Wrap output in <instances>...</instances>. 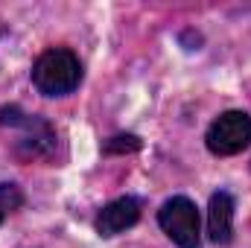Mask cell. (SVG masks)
<instances>
[{"instance_id": "6da1fadb", "label": "cell", "mask_w": 251, "mask_h": 248, "mask_svg": "<svg viewBox=\"0 0 251 248\" xmlns=\"http://www.w3.org/2000/svg\"><path fill=\"white\" fill-rule=\"evenodd\" d=\"M79 82H82V64L70 50L53 47L41 53L38 62L32 64V85L44 97H64L76 91Z\"/></svg>"}, {"instance_id": "7a4b0ae2", "label": "cell", "mask_w": 251, "mask_h": 248, "mask_svg": "<svg viewBox=\"0 0 251 248\" xmlns=\"http://www.w3.org/2000/svg\"><path fill=\"white\" fill-rule=\"evenodd\" d=\"M0 125L21 128L15 152L21 158H26V161H32V158H50V152L56 149V131H53V125L47 123V120H41V117L24 114L18 105L0 108Z\"/></svg>"}, {"instance_id": "3957f363", "label": "cell", "mask_w": 251, "mask_h": 248, "mask_svg": "<svg viewBox=\"0 0 251 248\" xmlns=\"http://www.w3.org/2000/svg\"><path fill=\"white\" fill-rule=\"evenodd\" d=\"M158 225L178 248H199V210L187 196H173L158 210Z\"/></svg>"}, {"instance_id": "277c9868", "label": "cell", "mask_w": 251, "mask_h": 248, "mask_svg": "<svg viewBox=\"0 0 251 248\" xmlns=\"http://www.w3.org/2000/svg\"><path fill=\"white\" fill-rule=\"evenodd\" d=\"M207 149L219 158L237 155L251 143V117L246 111H225L207 128Z\"/></svg>"}, {"instance_id": "5b68a950", "label": "cell", "mask_w": 251, "mask_h": 248, "mask_svg": "<svg viewBox=\"0 0 251 248\" xmlns=\"http://www.w3.org/2000/svg\"><path fill=\"white\" fill-rule=\"evenodd\" d=\"M140 210H143V204L134 196H123V198L108 201L97 213V222H94L97 225V234L100 237H117V234H123L126 228H131L140 219Z\"/></svg>"}, {"instance_id": "8992f818", "label": "cell", "mask_w": 251, "mask_h": 248, "mask_svg": "<svg viewBox=\"0 0 251 248\" xmlns=\"http://www.w3.org/2000/svg\"><path fill=\"white\" fill-rule=\"evenodd\" d=\"M207 234H210V243H216V246H228L231 237H234V198L225 190L210 196V204H207Z\"/></svg>"}, {"instance_id": "52a82bcc", "label": "cell", "mask_w": 251, "mask_h": 248, "mask_svg": "<svg viewBox=\"0 0 251 248\" xmlns=\"http://www.w3.org/2000/svg\"><path fill=\"white\" fill-rule=\"evenodd\" d=\"M24 204V193L18 184H0V225L9 213H15Z\"/></svg>"}, {"instance_id": "ba28073f", "label": "cell", "mask_w": 251, "mask_h": 248, "mask_svg": "<svg viewBox=\"0 0 251 248\" xmlns=\"http://www.w3.org/2000/svg\"><path fill=\"white\" fill-rule=\"evenodd\" d=\"M140 149V137L137 134H114L108 143H105V152L108 155H117V152H137Z\"/></svg>"}]
</instances>
